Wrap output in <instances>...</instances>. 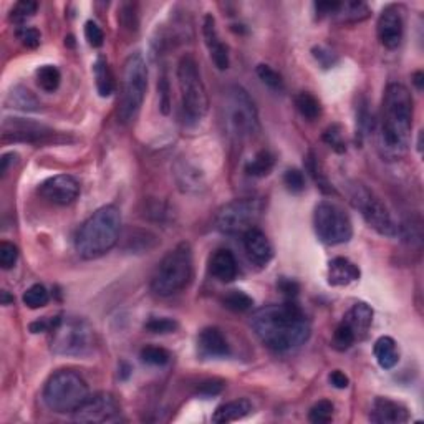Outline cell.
I'll return each mask as SVG.
<instances>
[{
  "instance_id": "cell-1",
  "label": "cell",
  "mask_w": 424,
  "mask_h": 424,
  "mask_svg": "<svg viewBox=\"0 0 424 424\" xmlns=\"http://www.w3.org/2000/svg\"><path fill=\"white\" fill-rule=\"evenodd\" d=\"M250 326L265 346L273 351H288L310 338L312 326L297 303L265 305L254 312Z\"/></svg>"
},
{
  "instance_id": "cell-2",
  "label": "cell",
  "mask_w": 424,
  "mask_h": 424,
  "mask_svg": "<svg viewBox=\"0 0 424 424\" xmlns=\"http://www.w3.org/2000/svg\"><path fill=\"white\" fill-rule=\"evenodd\" d=\"M414 103L409 90L401 83H389L384 90L379 144L388 158H401L411 143Z\"/></svg>"
},
{
  "instance_id": "cell-3",
  "label": "cell",
  "mask_w": 424,
  "mask_h": 424,
  "mask_svg": "<svg viewBox=\"0 0 424 424\" xmlns=\"http://www.w3.org/2000/svg\"><path fill=\"white\" fill-rule=\"evenodd\" d=\"M122 232V212L117 206H103L81 224L75 247L81 259L93 260L117 245Z\"/></svg>"
},
{
  "instance_id": "cell-4",
  "label": "cell",
  "mask_w": 424,
  "mask_h": 424,
  "mask_svg": "<svg viewBox=\"0 0 424 424\" xmlns=\"http://www.w3.org/2000/svg\"><path fill=\"white\" fill-rule=\"evenodd\" d=\"M192 272H194V262H192L191 244H177L159 262L151 278V290L159 297L175 295L189 285Z\"/></svg>"
},
{
  "instance_id": "cell-5",
  "label": "cell",
  "mask_w": 424,
  "mask_h": 424,
  "mask_svg": "<svg viewBox=\"0 0 424 424\" xmlns=\"http://www.w3.org/2000/svg\"><path fill=\"white\" fill-rule=\"evenodd\" d=\"M177 83L181 91L182 118L187 124H197L209 110V96L194 57H181L177 64Z\"/></svg>"
},
{
  "instance_id": "cell-6",
  "label": "cell",
  "mask_w": 424,
  "mask_h": 424,
  "mask_svg": "<svg viewBox=\"0 0 424 424\" xmlns=\"http://www.w3.org/2000/svg\"><path fill=\"white\" fill-rule=\"evenodd\" d=\"M148 90V66L141 53L129 55L123 65L122 95L118 101V122L131 124L138 118Z\"/></svg>"
},
{
  "instance_id": "cell-7",
  "label": "cell",
  "mask_w": 424,
  "mask_h": 424,
  "mask_svg": "<svg viewBox=\"0 0 424 424\" xmlns=\"http://www.w3.org/2000/svg\"><path fill=\"white\" fill-rule=\"evenodd\" d=\"M50 334V346L55 355L86 356L93 351V329L83 318L69 315L55 317L53 318Z\"/></svg>"
},
{
  "instance_id": "cell-8",
  "label": "cell",
  "mask_w": 424,
  "mask_h": 424,
  "mask_svg": "<svg viewBox=\"0 0 424 424\" xmlns=\"http://www.w3.org/2000/svg\"><path fill=\"white\" fill-rule=\"evenodd\" d=\"M88 398V387L78 373L60 370L53 373L43 388V401L53 413H75Z\"/></svg>"
},
{
  "instance_id": "cell-9",
  "label": "cell",
  "mask_w": 424,
  "mask_h": 424,
  "mask_svg": "<svg viewBox=\"0 0 424 424\" xmlns=\"http://www.w3.org/2000/svg\"><path fill=\"white\" fill-rule=\"evenodd\" d=\"M225 128L235 139H244L259 133L260 122L255 103L239 85H230L224 93Z\"/></svg>"
},
{
  "instance_id": "cell-10",
  "label": "cell",
  "mask_w": 424,
  "mask_h": 424,
  "mask_svg": "<svg viewBox=\"0 0 424 424\" xmlns=\"http://www.w3.org/2000/svg\"><path fill=\"white\" fill-rule=\"evenodd\" d=\"M313 225L322 242L345 244L353 237V224L343 207L331 201H322L313 212Z\"/></svg>"
},
{
  "instance_id": "cell-11",
  "label": "cell",
  "mask_w": 424,
  "mask_h": 424,
  "mask_svg": "<svg viewBox=\"0 0 424 424\" xmlns=\"http://www.w3.org/2000/svg\"><path fill=\"white\" fill-rule=\"evenodd\" d=\"M264 211V204L255 197L234 199L220 207L216 214V228L228 235H244L249 229L255 228Z\"/></svg>"
},
{
  "instance_id": "cell-12",
  "label": "cell",
  "mask_w": 424,
  "mask_h": 424,
  "mask_svg": "<svg viewBox=\"0 0 424 424\" xmlns=\"http://www.w3.org/2000/svg\"><path fill=\"white\" fill-rule=\"evenodd\" d=\"M350 201L361 212V216L371 229L377 230L378 234L387 235V237L399 235V225L394 223L391 212L379 201V197L375 196L370 189H366L365 186H351Z\"/></svg>"
},
{
  "instance_id": "cell-13",
  "label": "cell",
  "mask_w": 424,
  "mask_h": 424,
  "mask_svg": "<svg viewBox=\"0 0 424 424\" xmlns=\"http://www.w3.org/2000/svg\"><path fill=\"white\" fill-rule=\"evenodd\" d=\"M122 419V409L113 394L96 393L88 396L80 408L73 413V421L76 423H118Z\"/></svg>"
},
{
  "instance_id": "cell-14",
  "label": "cell",
  "mask_w": 424,
  "mask_h": 424,
  "mask_svg": "<svg viewBox=\"0 0 424 424\" xmlns=\"http://www.w3.org/2000/svg\"><path fill=\"white\" fill-rule=\"evenodd\" d=\"M53 136L50 128L43 124L27 122V119L13 118L6 119L2 124V141L4 143H45Z\"/></svg>"
},
{
  "instance_id": "cell-15",
  "label": "cell",
  "mask_w": 424,
  "mask_h": 424,
  "mask_svg": "<svg viewBox=\"0 0 424 424\" xmlns=\"http://www.w3.org/2000/svg\"><path fill=\"white\" fill-rule=\"evenodd\" d=\"M38 194L55 206H70L80 196V184L73 176L59 175L43 181Z\"/></svg>"
},
{
  "instance_id": "cell-16",
  "label": "cell",
  "mask_w": 424,
  "mask_h": 424,
  "mask_svg": "<svg viewBox=\"0 0 424 424\" xmlns=\"http://www.w3.org/2000/svg\"><path fill=\"white\" fill-rule=\"evenodd\" d=\"M377 30L379 43L388 50H396L401 45L404 35L403 8L399 6L384 7L378 17Z\"/></svg>"
},
{
  "instance_id": "cell-17",
  "label": "cell",
  "mask_w": 424,
  "mask_h": 424,
  "mask_svg": "<svg viewBox=\"0 0 424 424\" xmlns=\"http://www.w3.org/2000/svg\"><path fill=\"white\" fill-rule=\"evenodd\" d=\"M202 37H204L206 47L209 50V55L214 65L219 70L229 69V50L225 47V43L220 40L218 25H216V18L212 16H206L204 22H202Z\"/></svg>"
},
{
  "instance_id": "cell-18",
  "label": "cell",
  "mask_w": 424,
  "mask_h": 424,
  "mask_svg": "<svg viewBox=\"0 0 424 424\" xmlns=\"http://www.w3.org/2000/svg\"><path fill=\"white\" fill-rule=\"evenodd\" d=\"M244 247L249 259L259 267H265L273 257V247L262 230L257 228L249 229L244 235Z\"/></svg>"
},
{
  "instance_id": "cell-19",
  "label": "cell",
  "mask_w": 424,
  "mask_h": 424,
  "mask_svg": "<svg viewBox=\"0 0 424 424\" xmlns=\"http://www.w3.org/2000/svg\"><path fill=\"white\" fill-rule=\"evenodd\" d=\"M370 419L377 424H401L409 421V411L404 404L389 398H377Z\"/></svg>"
},
{
  "instance_id": "cell-20",
  "label": "cell",
  "mask_w": 424,
  "mask_h": 424,
  "mask_svg": "<svg viewBox=\"0 0 424 424\" xmlns=\"http://www.w3.org/2000/svg\"><path fill=\"white\" fill-rule=\"evenodd\" d=\"M197 348L206 358H224L230 353L229 343L218 326H207L197 336Z\"/></svg>"
},
{
  "instance_id": "cell-21",
  "label": "cell",
  "mask_w": 424,
  "mask_h": 424,
  "mask_svg": "<svg viewBox=\"0 0 424 424\" xmlns=\"http://www.w3.org/2000/svg\"><path fill=\"white\" fill-rule=\"evenodd\" d=\"M343 324L353 331L356 340H363L368 335V330L373 324V310L368 303L358 302L345 313Z\"/></svg>"
},
{
  "instance_id": "cell-22",
  "label": "cell",
  "mask_w": 424,
  "mask_h": 424,
  "mask_svg": "<svg viewBox=\"0 0 424 424\" xmlns=\"http://www.w3.org/2000/svg\"><path fill=\"white\" fill-rule=\"evenodd\" d=\"M237 260L229 249H219L211 255L209 272L219 282H232L237 277Z\"/></svg>"
},
{
  "instance_id": "cell-23",
  "label": "cell",
  "mask_w": 424,
  "mask_h": 424,
  "mask_svg": "<svg viewBox=\"0 0 424 424\" xmlns=\"http://www.w3.org/2000/svg\"><path fill=\"white\" fill-rule=\"evenodd\" d=\"M329 283L334 287H346L360 278V269L345 257H336L329 264Z\"/></svg>"
},
{
  "instance_id": "cell-24",
  "label": "cell",
  "mask_w": 424,
  "mask_h": 424,
  "mask_svg": "<svg viewBox=\"0 0 424 424\" xmlns=\"http://www.w3.org/2000/svg\"><path fill=\"white\" fill-rule=\"evenodd\" d=\"M330 18L340 23H356L370 17V8L363 2H334L329 13Z\"/></svg>"
},
{
  "instance_id": "cell-25",
  "label": "cell",
  "mask_w": 424,
  "mask_h": 424,
  "mask_svg": "<svg viewBox=\"0 0 424 424\" xmlns=\"http://www.w3.org/2000/svg\"><path fill=\"white\" fill-rule=\"evenodd\" d=\"M252 411V403L249 399L240 398V399H234V401L224 403L216 409V413L212 414V423L216 424H228V423H234L239 421L250 414Z\"/></svg>"
},
{
  "instance_id": "cell-26",
  "label": "cell",
  "mask_w": 424,
  "mask_h": 424,
  "mask_svg": "<svg viewBox=\"0 0 424 424\" xmlns=\"http://www.w3.org/2000/svg\"><path fill=\"white\" fill-rule=\"evenodd\" d=\"M375 358L383 370H391L399 361V350L391 336H379L373 346Z\"/></svg>"
},
{
  "instance_id": "cell-27",
  "label": "cell",
  "mask_w": 424,
  "mask_h": 424,
  "mask_svg": "<svg viewBox=\"0 0 424 424\" xmlns=\"http://www.w3.org/2000/svg\"><path fill=\"white\" fill-rule=\"evenodd\" d=\"M93 73H95V81H96V90L101 98H108L114 90V78L112 70H110L108 61L103 57L96 59L93 65Z\"/></svg>"
},
{
  "instance_id": "cell-28",
  "label": "cell",
  "mask_w": 424,
  "mask_h": 424,
  "mask_svg": "<svg viewBox=\"0 0 424 424\" xmlns=\"http://www.w3.org/2000/svg\"><path fill=\"white\" fill-rule=\"evenodd\" d=\"M273 166H276V156L271 151H259L245 165V172L252 177H265L271 175Z\"/></svg>"
},
{
  "instance_id": "cell-29",
  "label": "cell",
  "mask_w": 424,
  "mask_h": 424,
  "mask_svg": "<svg viewBox=\"0 0 424 424\" xmlns=\"http://www.w3.org/2000/svg\"><path fill=\"white\" fill-rule=\"evenodd\" d=\"M6 105H11V108L23 110V112H37L38 106H40L38 100L32 95V91L23 88V86H16L8 93Z\"/></svg>"
},
{
  "instance_id": "cell-30",
  "label": "cell",
  "mask_w": 424,
  "mask_h": 424,
  "mask_svg": "<svg viewBox=\"0 0 424 424\" xmlns=\"http://www.w3.org/2000/svg\"><path fill=\"white\" fill-rule=\"evenodd\" d=\"M295 106L298 113L305 119H308V122H313V119H317L322 114L320 101H318L317 96L308 93V91H300V93L295 96Z\"/></svg>"
},
{
  "instance_id": "cell-31",
  "label": "cell",
  "mask_w": 424,
  "mask_h": 424,
  "mask_svg": "<svg viewBox=\"0 0 424 424\" xmlns=\"http://www.w3.org/2000/svg\"><path fill=\"white\" fill-rule=\"evenodd\" d=\"M37 83L43 91H47V93H53L57 88L60 86L61 81V75L57 66L53 65H43L40 69L37 70Z\"/></svg>"
},
{
  "instance_id": "cell-32",
  "label": "cell",
  "mask_w": 424,
  "mask_h": 424,
  "mask_svg": "<svg viewBox=\"0 0 424 424\" xmlns=\"http://www.w3.org/2000/svg\"><path fill=\"white\" fill-rule=\"evenodd\" d=\"M223 305L228 308V310L242 313L252 308L254 300L252 297L247 295V293L242 290H230L223 297Z\"/></svg>"
},
{
  "instance_id": "cell-33",
  "label": "cell",
  "mask_w": 424,
  "mask_h": 424,
  "mask_svg": "<svg viewBox=\"0 0 424 424\" xmlns=\"http://www.w3.org/2000/svg\"><path fill=\"white\" fill-rule=\"evenodd\" d=\"M48 300H50V295H48V290L40 283H35V285L28 287L25 293H23V303L32 310H37V308L45 307Z\"/></svg>"
},
{
  "instance_id": "cell-34",
  "label": "cell",
  "mask_w": 424,
  "mask_h": 424,
  "mask_svg": "<svg viewBox=\"0 0 424 424\" xmlns=\"http://www.w3.org/2000/svg\"><path fill=\"white\" fill-rule=\"evenodd\" d=\"M139 358H141L143 363L151 365V366H165L170 363L171 360V353L161 346H144L139 353Z\"/></svg>"
},
{
  "instance_id": "cell-35",
  "label": "cell",
  "mask_w": 424,
  "mask_h": 424,
  "mask_svg": "<svg viewBox=\"0 0 424 424\" xmlns=\"http://www.w3.org/2000/svg\"><path fill=\"white\" fill-rule=\"evenodd\" d=\"M334 403L329 401V399H322V401L313 404L310 414H308V419L313 424H326L334 419Z\"/></svg>"
},
{
  "instance_id": "cell-36",
  "label": "cell",
  "mask_w": 424,
  "mask_h": 424,
  "mask_svg": "<svg viewBox=\"0 0 424 424\" xmlns=\"http://www.w3.org/2000/svg\"><path fill=\"white\" fill-rule=\"evenodd\" d=\"M177 322L172 320L170 317H153L144 324V330L149 331V334H156V335H166V334H172V331L177 330Z\"/></svg>"
},
{
  "instance_id": "cell-37",
  "label": "cell",
  "mask_w": 424,
  "mask_h": 424,
  "mask_svg": "<svg viewBox=\"0 0 424 424\" xmlns=\"http://www.w3.org/2000/svg\"><path fill=\"white\" fill-rule=\"evenodd\" d=\"M257 76L260 80H262L264 85H267L269 88L272 90H282L283 88V80H282V75L278 73V71H276L272 69L271 65H265V64H260L257 65Z\"/></svg>"
},
{
  "instance_id": "cell-38",
  "label": "cell",
  "mask_w": 424,
  "mask_h": 424,
  "mask_svg": "<svg viewBox=\"0 0 424 424\" xmlns=\"http://www.w3.org/2000/svg\"><path fill=\"white\" fill-rule=\"evenodd\" d=\"M356 341L353 331L348 329V325H345L343 322L336 326L335 334H334V341H331V345H334L335 350L338 351H345L353 346V343Z\"/></svg>"
},
{
  "instance_id": "cell-39",
  "label": "cell",
  "mask_w": 424,
  "mask_h": 424,
  "mask_svg": "<svg viewBox=\"0 0 424 424\" xmlns=\"http://www.w3.org/2000/svg\"><path fill=\"white\" fill-rule=\"evenodd\" d=\"M38 4L33 2V0H22V2H17L11 12V20L17 23L25 22L27 18L35 16Z\"/></svg>"
},
{
  "instance_id": "cell-40",
  "label": "cell",
  "mask_w": 424,
  "mask_h": 424,
  "mask_svg": "<svg viewBox=\"0 0 424 424\" xmlns=\"http://www.w3.org/2000/svg\"><path fill=\"white\" fill-rule=\"evenodd\" d=\"M18 259V249L16 245L11 242H0V267L4 269V271H8V269H12L13 265L17 264Z\"/></svg>"
},
{
  "instance_id": "cell-41",
  "label": "cell",
  "mask_w": 424,
  "mask_h": 424,
  "mask_svg": "<svg viewBox=\"0 0 424 424\" xmlns=\"http://www.w3.org/2000/svg\"><path fill=\"white\" fill-rule=\"evenodd\" d=\"M324 141L329 144L330 148H334L336 153H345L346 146L343 138H341V128L338 124H331V126L326 128V131L324 133Z\"/></svg>"
},
{
  "instance_id": "cell-42",
  "label": "cell",
  "mask_w": 424,
  "mask_h": 424,
  "mask_svg": "<svg viewBox=\"0 0 424 424\" xmlns=\"http://www.w3.org/2000/svg\"><path fill=\"white\" fill-rule=\"evenodd\" d=\"M283 182H285L287 189L295 192V194L305 189V176L300 170H288L283 176Z\"/></svg>"
},
{
  "instance_id": "cell-43",
  "label": "cell",
  "mask_w": 424,
  "mask_h": 424,
  "mask_svg": "<svg viewBox=\"0 0 424 424\" xmlns=\"http://www.w3.org/2000/svg\"><path fill=\"white\" fill-rule=\"evenodd\" d=\"M85 38L88 40L91 47L98 48L105 43V33L101 30L98 23L88 20L85 23Z\"/></svg>"
},
{
  "instance_id": "cell-44",
  "label": "cell",
  "mask_w": 424,
  "mask_h": 424,
  "mask_svg": "<svg viewBox=\"0 0 424 424\" xmlns=\"http://www.w3.org/2000/svg\"><path fill=\"white\" fill-rule=\"evenodd\" d=\"M313 57H315V60L320 64L324 69H330V66H334L336 61H338V57L335 55L334 52L330 50V48L326 47H313Z\"/></svg>"
},
{
  "instance_id": "cell-45",
  "label": "cell",
  "mask_w": 424,
  "mask_h": 424,
  "mask_svg": "<svg viewBox=\"0 0 424 424\" xmlns=\"http://www.w3.org/2000/svg\"><path fill=\"white\" fill-rule=\"evenodd\" d=\"M18 40H20L23 45L28 48H37L40 45V33H38L37 28L32 27H23L17 32Z\"/></svg>"
},
{
  "instance_id": "cell-46",
  "label": "cell",
  "mask_w": 424,
  "mask_h": 424,
  "mask_svg": "<svg viewBox=\"0 0 424 424\" xmlns=\"http://www.w3.org/2000/svg\"><path fill=\"white\" fill-rule=\"evenodd\" d=\"M224 388V382L220 379H209V382L201 383V387L197 388V393L202 394V396H214V394H219Z\"/></svg>"
},
{
  "instance_id": "cell-47",
  "label": "cell",
  "mask_w": 424,
  "mask_h": 424,
  "mask_svg": "<svg viewBox=\"0 0 424 424\" xmlns=\"http://www.w3.org/2000/svg\"><path fill=\"white\" fill-rule=\"evenodd\" d=\"M119 17H122L123 25L126 28H129V30H133V28L138 27L136 16H134V7L131 6V4H126V6H123Z\"/></svg>"
},
{
  "instance_id": "cell-48",
  "label": "cell",
  "mask_w": 424,
  "mask_h": 424,
  "mask_svg": "<svg viewBox=\"0 0 424 424\" xmlns=\"http://www.w3.org/2000/svg\"><path fill=\"white\" fill-rule=\"evenodd\" d=\"M158 88H159V93H161V103H159V106H161V112L167 114L170 113V83H167L165 76H163L161 81L158 83Z\"/></svg>"
},
{
  "instance_id": "cell-49",
  "label": "cell",
  "mask_w": 424,
  "mask_h": 424,
  "mask_svg": "<svg viewBox=\"0 0 424 424\" xmlns=\"http://www.w3.org/2000/svg\"><path fill=\"white\" fill-rule=\"evenodd\" d=\"M329 379H330L331 387H335V388H338V389H345V388H348V384H350V379H348V377H346L345 373H341L340 370L331 371V373H330V377H329Z\"/></svg>"
},
{
  "instance_id": "cell-50",
  "label": "cell",
  "mask_w": 424,
  "mask_h": 424,
  "mask_svg": "<svg viewBox=\"0 0 424 424\" xmlns=\"http://www.w3.org/2000/svg\"><path fill=\"white\" fill-rule=\"evenodd\" d=\"M278 288H281V290L290 298L295 297L298 293V283L293 281H288V278H282L281 283H278Z\"/></svg>"
},
{
  "instance_id": "cell-51",
  "label": "cell",
  "mask_w": 424,
  "mask_h": 424,
  "mask_svg": "<svg viewBox=\"0 0 424 424\" xmlns=\"http://www.w3.org/2000/svg\"><path fill=\"white\" fill-rule=\"evenodd\" d=\"M0 300H2V305H11L13 302V297L7 290H2V293H0Z\"/></svg>"
},
{
  "instance_id": "cell-52",
  "label": "cell",
  "mask_w": 424,
  "mask_h": 424,
  "mask_svg": "<svg viewBox=\"0 0 424 424\" xmlns=\"http://www.w3.org/2000/svg\"><path fill=\"white\" fill-rule=\"evenodd\" d=\"M413 81H414V85L418 86V90H423V78H424V75H423V71H416V73H414V76H413Z\"/></svg>"
},
{
  "instance_id": "cell-53",
  "label": "cell",
  "mask_w": 424,
  "mask_h": 424,
  "mask_svg": "<svg viewBox=\"0 0 424 424\" xmlns=\"http://www.w3.org/2000/svg\"><path fill=\"white\" fill-rule=\"evenodd\" d=\"M129 375H131V368H129V365L122 363V375H119V378L126 379L129 377Z\"/></svg>"
}]
</instances>
